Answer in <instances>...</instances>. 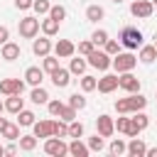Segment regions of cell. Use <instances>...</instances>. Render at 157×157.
<instances>
[{
  "label": "cell",
  "mask_w": 157,
  "mask_h": 157,
  "mask_svg": "<svg viewBox=\"0 0 157 157\" xmlns=\"http://www.w3.org/2000/svg\"><path fill=\"white\" fill-rule=\"evenodd\" d=\"M115 130H118V132H125L128 137H137L135 130H132V120H130V118H118V120H115Z\"/></svg>",
  "instance_id": "cell-24"
},
{
  "label": "cell",
  "mask_w": 157,
  "mask_h": 157,
  "mask_svg": "<svg viewBox=\"0 0 157 157\" xmlns=\"http://www.w3.org/2000/svg\"><path fill=\"white\" fill-rule=\"evenodd\" d=\"M130 120H132V130H135V135H140V132H142V130L150 125V118H147L142 110H135Z\"/></svg>",
  "instance_id": "cell-17"
},
{
  "label": "cell",
  "mask_w": 157,
  "mask_h": 157,
  "mask_svg": "<svg viewBox=\"0 0 157 157\" xmlns=\"http://www.w3.org/2000/svg\"><path fill=\"white\" fill-rule=\"evenodd\" d=\"M88 145H83L81 142V137H74L71 142H69V155H74V157H88Z\"/></svg>",
  "instance_id": "cell-18"
},
{
  "label": "cell",
  "mask_w": 157,
  "mask_h": 157,
  "mask_svg": "<svg viewBox=\"0 0 157 157\" xmlns=\"http://www.w3.org/2000/svg\"><path fill=\"white\" fill-rule=\"evenodd\" d=\"M15 152H17L15 145H7V147H5V155H15Z\"/></svg>",
  "instance_id": "cell-47"
},
{
  "label": "cell",
  "mask_w": 157,
  "mask_h": 157,
  "mask_svg": "<svg viewBox=\"0 0 157 157\" xmlns=\"http://www.w3.org/2000/svg\"><path fill=\"white\" fill-rule=\"evenodd\" d=\"M29 98H32V103H37V105H39V103H47V101H49V93H47L42 86H34V88H32V93H29Z\"/></svg>",
  "instance_id": "cell-29"
},
{
  "label": "cell",
  "mask_w": 157,
  "mask_h": 157,
  "mask_svg": "<svg viewBox=\"0 0 157 157\" xmlns=\"http://www.w3.org/2000/svg\"><path fill=\"white\" fill-rule=\"evenodd\" d=\"M59 25H61V22H56V20L47 17V20H42V22H39V29H42L47 37H54V34L59 32Z\"/></svg>",
  "instance_id": "cell-23"
},
{
  "label": "cell",
  "mask_w": 157,
  "mask_h": 157,
  "mask_svg": "<svg viewBox=\"0 0 157 157\" xmlns=\"http://www.w3.org/2000/svg\"><path fill=\"white\" fill-rule=\"evenodd\" d=\"M2 155H5V147H2V145H0V157H2Z\"/></svg>",
  "instance_id": "cell-50"
},
{
  "label": "cell",
  "mask_w": 157,
  "mask_h": 157,
  "mask_svg": "<svg viewBox=\"0 0 157 157\" xmlns=\"http://www.w3.org/2000/svg\"><path fill=\"white\" fill-rule=\"evenodd\" d=\"M145 105H147V98L140 96V91H137V93H130L128 98H118V101H115V110H118L120 115H125V113H135V110H142Z\"/></svg>",
  "instance_id": "cell-1"
},
{
  "label": "cell",
  "mask_w": 157,
  "mask_h": 157,
  "mask_svg": "<svg viewBox=\"0 0 157 157\" xmlns=\"http://www.w3.org/2000/svg\"><path fill=\"white\" fill-rule=\"evenodd\" d=\"M130 157H145V152H147V145L140 140V137H132L130 142H128V150H125Z\"/></svg>",
  "instance_id": "cell-15"
},
{
  "label": "cell",
  "mask_w": 157,
  "mask_h": 157,
  "mask_svg": "<svg viewBox=\"0 0 157 157\" xmlns=\"http://www.w3.org/2000/svg\"><path fill=\"white\" fill-rule=\"evenodd\" d=\"M37 147V135H20V150L22 152H32Z\"/></svg>",
  "instance_id": "cell-28"
},
{
  "label": "cell",
  "mask_w": 157,
  "mask_h": 157,
  "mask_svg": "<svg viewBox=\"0 0 157 157\" xmlns=\"http://www.w3.org/2000/svg\"><path fill=\"white\" fill-rule=\"evenodd\" d=\"M61 101H47V108H49V113L52 115H59V110H61Z\"/></svg>",
  "instance_id": "cell-44"
},
{
  "label": "cell",
  "mask_w": 157,
  "mask_h": 157,
  "mask_svg": "<svg viewBox=\"0 0 157 157\" xmlns=\"http://www.w3.org/2000/svg\"><path fill=\"white\" fill-rule=\"evenodd\" d=\"M32 128H34V135L37 137H49L52 135V120H34L32 123Z\"/></svg>",
  "instance_id": "cell-22"
},
{
  "label": "cell",
  "mask_w": 157,
  "mask_h": 157,
  "mask_svg": "<svg viewBox=\"0 0 157 157\" xmlns=\"http://www.w3.org/2000/svg\"><path fill=\"white\" fill-rule=\"evenodd\" d=\"M5 125H7V120H5V118H0V132H2V128H5Z\"/></svg>",
  "instance_id": "cell-49"
},
{
  "label": "cell",
  "mask_w": 157,
  "mask_h": 157,
  "mask_svg": "<svg viewBox=\"0 0 157 157\" xmlns=\"http://www.w3.org/2000/svg\"><path fill=\"white\" fill-rule=\"evenodd\" d=\"M52 135L54 137H69V123L66 120H52Z\"/></svg>",
  "instance_id": "cell-25"
},
{
  "label": "cell",
  "mask_w": 157,
  "mask_h": 157,
  "mask_svg": "<svg viewBox=\"0 0 157 157\" xmlns=\"http://www.w3.org/2000/svg\"><path fill=\"white\" fill-rule=\"evenodd\" d=\"M105 39H108V32H105V29H96V32L91 34V42H93V44H105Z\"/></svg>",
  "instance_id": "cell-41"
},
{
  "label": "cell",
  "mask_w": 157,
  "mask_h": 157,
  "mask_svg": "<svg viewBox=\"0 0 157 157\" xmlns=\"http://www.w3.org/2000/svg\"><path fill=\"white\" fill-rule=\"evenodd\" d=\"M142 64H152L155 59H157V49H155V44H142L140 47V56H137Z\"/></svg>",
  "instance_id": "cell-20"
},
{
  "label": "cell",
  "mask_w": 157,
  "mask_h": 157,
  "mask_svg": "<svg viewBox=\"0 0 157 157\" xmlns=\"http://www.w3.org/2000/svg\"><path fill=\"white\" fill-rule=\"evenodd\" d=\"M59 118H61V120H66V123L76 120V108H71V105H61V110H59Z\"/></svg>",
  "instance_id": "cell-35"
},
{
  "label": "cell",
  "mask_w": 157,
  "mask_h": 157,
  "mask_svg": "<svg viewBox=\"0 0 157 157\" xmlns=\"http://www.w3.org/2000/svg\"><path fill=\"white\" fill-rule=\"evenodd\" d=\"M155 49H157V42H155Z\"/></svg>",
  "instance_id": "cell-54"
},
{
  "label": "cell",
  "mask_w": 157,
  "mask_h": 157,
  "mask_svg": "<svg viewBox=\"0 0 157 157\" xmlns=\"http://www.w3.org/2000/svg\"><path fill=\"white\" fill-rule=\"evenodd\" d=\"M44 152L52 155V157H64V155H69V145H66L61 137L49 135V137L44 140Z\"/></svg>",
  "instance_id": "cell-4"
},
{
  "label": "cell",
  "mask_w": 157,
  "mask_h": 157,
  "mask_svg": "<svg viewBox=\"0 0 157 157\" xmlns=\"http://www.w3.org/2000/svg\"><path fill=\"white\" fill-rule=\"evenodd\" d=\"M96 128H98V135H103V137H110V135L115 132V123H113V118L105 115V113L96 118Z\"/></svg>",
  "instance_id": "cell-9"
},
{
  "label": "cell",
  "mask_w": 157,
  "mask_h": 157,
  "mask_svg": "<svg viewBox=\"0 0 157 157\" xmlns=\"http://www.w3.org/2000/svg\"><path fill=\"white\" fill-rule=\"evenodd\" d=\"M81 88L88 93V91H96V78L93 76H88V74H83L81 76Z\"/></svg>",
  "instance_id": "cell-39"
},
{
  "label": "cell",
  "mask_w": 157,
  "mask_h": 157,
  "mask_svg": "<svg viewBox=\"0 0 157 157\" xmlns=\"http://www.w3.org/2000/svg\"><path fill=\"white\" fill-rule=\"evenodd\" d=\"M103 17H105V10H103L101 5H88V7H86V20L98 22V20H103Z\"/></svg>",
  "instance_id": "cell-26"
},
{
  "label": "cell",
  "mask_w": 157,
  "mask_h": 157,
  "mask_svg": "<svg viewBox=\"0 0 157 157\" xmlns=\"http://www.w3.org/2000/svg\"><path fill=\"white\" fill-rule=\"evenodd\" d=\"M108 150H110V155H115V157H118V155H123V152H125V150H128V145H125V142H123V140H113V142H110V147H108Z\"/></svg>",
  "instance_id": "cell-40"
},
{
  "label": "cell",
  "mask_w": 157,
  "mask_h": 157,
  "mask_svg": "<svg viewBox=\"0 0 157 157\" xmlns=\"http://www.w3.org/2000/svg\"><path fill=\"white\" fill-rule=\"evenodd\" d=\"M42 78H44V71H42L39 66H29V69L25 71V81H27L29 86H39Z\"/></svg>",
  "instance_id": "cell-19"
},
{
  "label": "cell",
  "mask_w": 157,
  "mask_h": 157,
  "mask_svg": "<svg viewBox=\"0 0 157 157\" xmlns=\"http://www.w3.org/2000/svg\"><path fill=\"white\" fill-rule=\"evenodd\" d=\"M152 5H155V7H157V0H152Z\"/></svg>",
  "instance_id": "cell-53"
},
{
  "label": "cell",
  "mask_w": 157,
  "mask_h": 157,
  "mask_svg": "<svg viewBox=\"0 0 157 157\" xmlns=\"http://www.w3.org/2000/svg\"><path fill=\"white\" fill-rule=\"evenodd\" d=\"M25 108V101L20 98V93H12V96H7V101H5V110H10V113H20Z\"/></svg>",
  "instance_id": "cell-21"
},
{
  "label": "cell",
  "mask_w": 157,
  "mask_h": 157,
  "mask_svg": "<svg viewBox=\"0 0 157 157\" xmlns=\"http://www.w3.org/2000/svg\"><path fill=\"white\" fill-rule=\"evenodd\" d=\"M105 52H108L110 56H115V54L120 52V42H115V39H105Z\"/></svg>",
  "instance_id": "cell-43"
},
{
  "label": "cell",
  "mask_w": 157,
  "mask_h": 157,
  "mask_svg": "<svg viewBox=\"0 0 157 157\" xmlns=\"http://www.w3.org/2000/svg\"><path fill=\"white\" fill-rule=\"evenodd\" d=\"M96 49V44L91 42V39H86V42H78V54H83V56H88L91 52Z\"/></svg>",
  "instance_id": "cell-42"
},
{
  "label": "cell",
  "mask_w": 157,
  "mask_h": 157,
  "mask_svg": "<svg viewBox=\"0 0 157 157\" xmlns=\"http://www.w3.org/2000/svg\"><path fill=\"white\" fill-rule=\"evenodd\" d=\"M69 137H83V123L71 120L69 123Z\"/></svg>",
  "instance_id": "cell-36"
},
{
  "label": "cell",
  "mask_w": 157,
  "mask_h": 157,
  "mask_svg": "<svg viewBox=\"0 0 157 157\" xmlns=\"http://www.w3.org/2000/svg\"><path fill=\"white\" fill-rule=\"evenodd\" d=\"M22 91H25V81H20V78H5V81H0V93H5V96H12V93L22 96Z\"/></svg>",
  "instance_id": "cell-10"
},
{
  "label": "cell",
  "mask_w": 157,
  "mask_h": 157,
  "mask_svg": "<svg viewBox=\"0 0 157 157\" xmlns=\"http://www.w3.org/2000/svg\"><path fill=\"white\" fill-rule=\"evenodd\" d=\"M42 59H44V61H42V69H44L47 74H52V71L59 69V56H49V54H47V56H42Z\"/></svg>",
  "instance_id": "cell-31"
},
{
  "label": "cell",
  "mask_w": 157,
  "mask_h": 157,
  "mask_svg": "<svg viewBox=\"0 0 157 157\" xmlns=\"http://www.w3.org/2000/svg\"><path fill=\"white\" fill-rule=\"evenodd\" d=\"M113 2H115V5H120V2H123V0H113Z\"/></svg>",
  "instance_id": "cell-52"
},
{
  "label": "cell",
  "mask_w": 157,
  "mask_h": 157,
  "mask_svg": "<svg viewBox=\"0 0 157 157\" xmlns=\"http://www.w3.org/2000/svg\"><path fill=\"white\" fill-rule=\"evenodd\" d=\"M86 61H88V66H93V69H98V71H105V69H110V64H113L110 54H108V52H98V49H93V52L86 56Z\"/></svg>",
  "instance_id": "cell-5"
},
{
  "label": "cell",
  "mask_w": 157,
  "mask_h": 157,
  "mask_svg": "<svg viewBox=\"0 0 157 157\" xmlns=\"http://www.w3.org/2000/svg\"><path fill=\"white\" fill-rule=\"evenodd\" d=\"M49 7H52V2H49V0H34V2H32V10H34L37 15H47V12H49Z\"/></svg>",
  "instance_id": "cell-34"
},
{
  "label": "cell",
  "mask_w": 157,
  "mask_h": 157,
  "mask_svg": "<svg viewBox=\"0 0 157 157\" xmlns=\"http://www.w3.org/2000/svg\"><path fill=\"white\" fill-rule=\"evenodd\" d=\"M7 39H10V29H7L5 25H0V44H5Z\"/></svg>",
  "instance_id": "cell-46"
},
{
  "label": "cell",
  "mask_w": 157,
  "mask_h": 157,
  "mask_svg": "<svg viewBox=\"0 0 157 157\" xmlns=\"http://www.w3.org/2000/svg\"><path fill=\"white\" fill-rule=\"evenodd\" d=\"M32 123H34V113H32V110H25V108H22V110L17 113V125L27 128V125H32Z\"/></svg>",
  "instance_id": "cell-32"
},
{
  "label": "cell",
  "mask_w": 157,
  "mask_h": 157,
  "mask_svg": "<svg viewBox=\"0 0 157 157\" xmlns=\"http://www.w3.org/2000/svg\"><path fill=\"white\" fill-rule=\"evenodd\" d=\"M145 155H147V157H157V147H150Z\"/></svg>",
  "instance_id": "cell-48"
},
{
  "label": "cell",
  "mask_w": 157,
  "mask_h": 157,
  "mask_svg": "<svg viewBox=\"0 0 157 157\" xmlns=\"http://www.w3.org/2000/svg\"><path fill=\"white\" fill-rule=\"evenodd\" d=\"M0 56H2L5 61H15V59H20V44L7 39V42L2 44V49H0Z\"/></svg>",
  "instance_id": "cell-13"
},
{
  "label": "cell",
  "mask_w": 157,
  "mask_h": 157,
  "mask_svg": "<svg viewBox=\"0 0 157 157\" xmlns=\"http://www.w3.org/2000/svg\"><path fill=\"white\" fill-rule=\"evenodd\" d=\"M54 52H56V56H61V59H69V56H74V52H76V44H74L71 39H59V42L54 44Z\"/></svg>",
  "instance_id": "cell-12"
},
{
  "label": "cell",
  "mask_w": 157,
  "mask_h": 157,
  "mask_svg": "<svg viewBox=\"0 0 157 157\" xmlns=\"http://www.w3.org/2000/svg\"><path fill=\"white\" fill-rule=\"evenodd\" d=\"M118 88H123V91H128V93H137V91H140V78H137L135 74H130V71H123V74L118 76Z\"/></svg>",
  "instance_id": "cell-8"
},
{
  "label": "cell",
  "mask_w": 157,
  "mask_h": 157,
  "mask_svg": "<svg viewBox=\"0 0 157 157\" xmlns=\"http://www.w3.org/2000/svg\"><path fill=\"white\" fill-rule=\"evenodd\" d=\"M135 64H137V56L132 54V52H125V54H115V59H113V69L118 71V74H123V71H132L135 69Z\"/></svg>",
  "instance_id": "cell-3"
},
{
  "label": "cell",
  "mask_w": 157,
  "mask_h": 157,
  "mask_svg": "<svg viewBox=\"0 0 157 157\" xmlns=\"http://www.w3.org/2000/svg\"><path fill=\"white\" fill-rule=\"evenodd\" d=\"M96 88H98L101 93H113V91L118 88V76H115V74H105L103 78L96 81Z\"/></svg>",
  "instance_id": "cell-11"
},
{
  "label": "cell",
  "mask_w": 157,
  "mask_h": 157,
  "mask_svg": "<svg viewBox=\"0 0 157 157\" xmlns=\"http://www.w3.org/2000/svg\"><path fill=\"white\" fill-rule=\"evenodd\" d=\"M49 17L56 20V22L66 20V7H64V5H52V7H49Z\"/></svg>",
  "instance_id": "cell-33"
},
{
  "label": "cell",
  "mask_w": 157,
  "mask_h": 157,
  "mask_svg": "<svg viewBox=\"0 0 157 157\" xmlns=\"http://www.w3.org/2000/svg\"><path fill=\"white\" fill-rule=\"evenodd\" d=\"M32 52H34L37 56H47V54L52 52V42H49V37L44 34V37H39V39H34V44H32Z\"/></svg>",
  "instance_id": "cell-16"
},
{
  "label": "cell",
  "mask_w": 157,
  "mask_h": 157,
  "mask_svg": "<svg viewBox=\"0 0 157 157\" xmlns=\"http://www.w3.org/2000/svg\"><path fill=\"white\" fill-rule=\"evenodd\" d=\"M2 110H5V103H2V101H0V113H2Z\"/></svg>",
  "instance_id": "cell-51"
},
{
  "label": "cell",
  "mask_w": 157,
  "mask_h": 157,
  "mask_svg": "<svg viewBox=\"0 0 157 157\" xmlns=\"http://www.w3.org/2000/svg\"><path fill=\"white\" fill-rule=\"evenodd\" d=\"M32 2H34V0H15V7H17V10H29Z\"/></svg>",
  "instance_id": "cell-45"
},
{
  "label": "cell",
  "mask_w": 157,
  "mask_h": 157,
  "mask_svg": "<svg viewBox=\"0 0 157 157\" xmlns=\"http://www.w3.org/2000/svg\"><path fill=\"white\" fill-rule=\"evenodd\" d=\"M118 42H120L125 49H140V47H142V32H140L137 27H123Z\"/></svg>",
  "instance_id": "cell-2"
},
{
  "label": "cell",
  "mask_w": 157,
  "mask_h": 157,
  "mask_svg": "<svg viewBox=\"0 0 157 157\" xmlns=\"http://www.w3.org/2000/svg\"><path fill=\"white\" fill-rule=\"evenodd\" d=\"M17 29H20V34H22L25 39H34L37 32H39V20H37V17H22Z\"/></svg>",
  "instance_id": "cell-7"
},
{
  "label": "cell",
  "mask_w": 157,
  "mask_h": 157,
  "mask_svg": "<svg viewBox=\"0 0 157 157\" xmlns=\"http://www.w3.org/2000/svg\"><path fill=\"white\" fill-rule=\"evenodd\" d=\"M130 12H132V17L147 20V17H152V12H155V5H152V0H135V2L130 5Z\"/></svg>",
  "instance_id": "cell-6"
},
{
  "label": "cell",
  "mask_w": 157,
  "mask_h": 157,
  "mask_svg": "<svg viewBox=\"0 0 157 157\" xmlns=\"http://www.w3.org/2000/svg\"><path fill=\"white\" fill-rule=\"evenodd\" d=\"M69 105L76 108V110H81V108H86V98L81 93H74V96H69Z\"/></svg>",
  "instance_id": "cell-38"
},
{
  "label": "cell",
  "mask_w": 157,
  "mask_h": 157,
  "mask_svg": "<svg viewBox=\"0 0 157 157\" xmlns=\"http://www.w3.org/2000/svg\"><path fill=\"white\" fill-rule=\"evenodd\" d=\"M86 66H88V61L78 56V59H71V64H69V71H71V74H78V76H83Z\"/></svg>",
  "instance_id": "cell-30"
},
{
  "label": "cell",
  "mask_w": 157,
  "mask_h": 157,
  "mask_svg": "<svg viewBox=\"0 0 157 157\" xmlns=\"http://www.w3.org/2000/svg\"><path fill=\"white\" fill-rule=\"evenodd\" d=\"M69 81H71V71L69 69H56V71H52V83L56 86V88H66L69 86Z\"/></svg>",
  "instance_id": "cell-14"
},
{
  "label": "cell",
  "mask_w": 157,
  "mask_h": 157,
  "mask_svg": "<svg viewBox=\"0 0 157 157\" xmlns=\"http://www.w3.org/2000/svg\"><path fill=\"white\" fill-rule=\"evenodd\" d=\"M105 145H103V135H93V137H88V150H93V152H101Z\"/></svg>",
  "instance_id": "cell-37"
},
{
  "label": "cell",
  "mask_w": 157,
  "mask_h": 157,
  "mask_svg": "<svg viewBox=\"0 0 157 157\" xmlns=\"http://www.w3.org/2000/svg\"><path fill=\"white\" fill-rule=\"evenodd\" d=\"M2 137H7L10 142H15V140H20V125L17 123H7L5 128H2V132H0Z\"/></svg>",
  "instance_id": "cell-27"
}]
</instances>
